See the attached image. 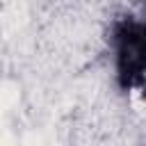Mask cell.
<instances>
[{"label":"cell","mask_w":146,"mask_h":146,"mask_svg":"<svg viewBox=\"0 0 146 146\" xmlns=\"http://www.w3.org/2000/svg\"><path fill=\"white\" fill-rule=\"evenodd\" d=\"M112 52L114 82L121 94H139L144 89L146 71V27L139 14L123 11L107 32Z\"/></svg>","instance_id":"obj_1"}]
</instances>
